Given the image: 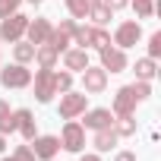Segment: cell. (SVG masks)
<instances>
[{"label":"cell","instance_id":"29","mask_svg":"<svg viewBox=\"0 0 161 161\" xmlns=\"http://www.w3.org/2000/svg\"><path fill=\"white\" fill-rule=\"evenodd\" d=\"M13 158H16V161H38V158H35V152H32V145H16Z\"/></svg>","mask_w":161,"mask_h":161},{"label":"cell","instance_id":"21","mask_svg":"<svg viewBox=\"0 0 161 161\" xmlns=\"http://www.w3.org/2000/svg\"><path fill=\"white\" fill-rule=\"evenodd\" d=\"M111 16H114V13H111V10H108L104 3H101V0H98V3H95V7L89 10V16H86V19H92V25H98V29H104V25L111 22Z\"/></svg>","mask_w":161,"mask_h":161},{"label":"cell","instance_id":"3","mask_svg":"<svg viewBox=\"0 0 161 161\" xmlns=\"http://www.w3.org/2000/svg\"><path fill=\"white\" fill-rule=\"evenodd\" d=\"M89 108V95L86 92H63L60 95V117L63 120H76V117H82V111Z\"/></svg>","mask_w":161,"mask_h":161},{"label":"cell","instance_id":"24","mask_svg":"<svg viewBox=\"0 0 161 161\" xmlns=\"http://www.w3.org/2000/svg\"><path fill=\"white\" fill-rule=\"evenodd\" d=\"M133 10H136V19H152L158 10H155V0H130Z\"/></svg>","mask_w":161,"mask_h":161},{"label":"cell","instance_id":"36","mask_svg":"<svg viewBox=\"0 0 161 161\" xmlns=\"http://www.w3.org/2000/svg\"><path fill=\"white\" fill-rule=\"evenodd\" d=\"M29 3H32V7H38V3H41V0H29Z\"/></svg>","mask_w":161,"mask_h":161},{"label":"cell","instance_id":"7","mask_svg":"<svg viewBox=\"0 0 161 161\" xmlns=\"http://www.w3.org/2000/svg\"><path fill=\"white\" fill-rule=\"evenodd\" d=\"M136 104H142V101H139V95H136V89H133V86H123V89H117V95H114L111 114H114V117L136 114Z\"/></svg>","mask_w":161,"mask_h":161},{"label":"cell","instance_id":"39","mask_svg":"<svg viewBox=\"0 0 161 161\" xmlns=\"http://www.w3.org/2000/svg\"><path fill=\"white\" fill-rule=\"evenodd\" d=\"M51 161H54V158H51Z\"/></svg>","mask_w":161,"mask_h":161},{"label":"cell","instance_id":"26","mask_svg":"<svg viewBox=\"0 0 161 161\" xmlns=\"http://www.w3.org/2000/svg\"><path fill=\"white\" fill-rule=\"evenodd\" d=\"M108 44H111V35H108L104 29L92 25V44H89V47H98V51H101V47H108Z\"/></svg>","mask_w":161,"mask_h":161},{"label":"cell","instance_id":"13","mask_svg":"<svg viewBox=\"0 0 161 161\" xmlns=\"http://www.w3.org/2000/svg\"><path fill=\"white\" fill-rule=\"evenodd\" d=\"M82 117H86V123H82L86 130H104L114 123L111 108H92V111H82Z\"/></svg>","mask_w":161,"mask_h":161},{"label":"cell","instance_id":"31","mask_svg":"<svg viewBox=\"0 0 161 161\" xmlns=\"http://www.w3.org/2000/svg\"><path fill=\"white\" fill-rule=\"evenodd\" d=\"M101 3L111 10V13H117V10H123V7H130V0H101Z\"/></svg>","mask_w":161,"mask_h":161},{"label":"cell","instance_id":"37","mask_svg":"<svg viewBox=\"0 0 161 161\" xmlns=\"http://www.w3.org/2000/svg\"><path fill=\"white\" fill-rule=\"evenodd\" d=\"M3 161H16V158H13V155H10V158H3Z\"/></svg>","mask_w":161,"mask_h":161},{"label":"cell","instance_id":"30","mask_svg":"<svg viewBox=\"0 0 161 161\" xmlns=\"http://www.w3.org/2000/svg\"><path fill=\"white\" fill-rule=\"evenodd\" d=\"M19 3H22V0H0V19L10 16V13H16V10H19Z\"/></svg>","mask_w":161,"mask_h":161},{"label":"cell","instance_id":"15","mask_svg":"<svg viewBox=\"0 0 161 161\" xmlns=\"http://www.w3.org/2000/svg\"><path fill=\"white\" fill-rule=\"evenodd\" d=\"M16 114V130L22 133V139L25 142H32L38 133H35V114L29 111V108H19V111H13Z\"/></svg>","mask_w":161,"mask_h":161},{"label":"cell","instance_id":"20","mask_svg":"<svg viewBox=\"0 0 161 161\" xmlns=\"http://www.w3.org/2000/svg\"><path fill=\"white\" fill-rule=\"evenodd\" d=\"M63 3H66V10H69V16H73V19H86V16H89V10L98 3V0H63Z\"/></svg>","mask_w":161,"mask_h":161},{"label":"cell","instance_id":"12","mask_svg":"<svg viewBox=\"0 0 161 161\" xmlns=\"http://www.w3.org/2000/svg\"><path fill=\"white\" fill-rule=\"evenodd\" d=\"M51 29H54V25H51V19H29V25H25V35H22V38H25L29 44H35V47H38V44H44V41L51 38Z\"/></svg>","mask_w":161,"mask_h":161},{"label":"cell","instance_id":"19","mask_svg":"<svg viewBox=\"0 0 161 161\" xmlns=\"http://www.w3.org/2000/svg\"><path fill=\"white\" fill-rule=\"evenodd\" d=\"M136 120H133V114H126V117H114V133L120 136V139H130V136H136Z\"/></svg>","mask_w":161,"mask_h":161},{"label":"cell","instance_id":"23","mask_svg":"<svg viewBox=\"0 0 161 161\" xmlns=\"http://www.w3.org/2000/svg\"><path fill=\"white\" fill-rule=\"evenodd\" d=\"M73 44H79V47L89 51V44H92V25L76 22V29H73Z\"/></svg>","mask_w":161,"mask_h":161},{"label":"cell","instance_id":"10","mask_svg":"<svg viewBox=\"0 0 161 161\" xmlns=\"http://www.w3.org/2000/svg\"><path fill=\"white\" fill-rule=\"evenodd\" d=\"M29 145H32V152H35L38 161H51L60 152V136H35Z\"/></svg>","mask_w":161,"mask_h":161},{"label":"cell","instance_id":"34","mask_svg":"<svg viewBox=\"0 0 161 161\" xmlns=\"http://www.w3.org/2000/svg\"><path fill=\"white\" fill-rule=\"evenodd\" d=\"M7 111H10V104H7L3 98H0V114H7Z\"/></svg>","mask_w":161,"mask_h":161},{"label":"cell","instance_id":"38","mask_svg":"<svg viewBox=\"0 0 161 161\" xmlns=\"http://www.w3.org/2000/svg\"><path fill=\"white\" fill-rule=\"evenodd\" d=\"M0 66H3V63H0Z\"/></svg>","mask_w":161,"mask_h":161},{"label":"cell","instance_id":"22","mask_svg":"<svg viewBox=\"0 0 161 161\" xmlns=\"http://www.w3.org/2000/svg\"><path fill=\"white\" fill-rule=\"evenodd\" d=\"M13 57H16V63H32L35 60V44H29V41H16L13 44Z\"/></svg>","mask_w":161,"mask_h":161},{"label":"cell","instance_id":"9","mask_svg":"<svg viewBox=\"0 0 161 161\" xmlns=\"http://www.w3.org/2000/svg\"><path fill=\"white\" fill-rule=\"evenodd\" d=\"M104 89H108V73H104L101 66H92V63H89V66L82 69V92H86V95H101Z\"/></svg>","mask_w":161,"mask_h":161},{"label":"cell","instance_id":"14","mask_svg":"<svg viewBox=\"0 0 161 161\" xmlns=\"http://www.w3.org/2000/svg\"><path fill=\"white\" fill-rule=\"evenodd\" d=\"M63 66H66L69 73H82V69L89 66V51H86V47H66V51H63Z\"/></svg>","mask_w":161,"mask_h":161},{"label":"cell","instance_id":"18","mask_svg":"<svg viewBox=\"0 0 161 161\" xmlns=\"http://www.w3.org/2000/svg\"><path fill=\"white\" fill-rule=\"evenodd\" d=\"M133 73H136V79H142V82H152V79H155V73H158V60L142 57V60H136Z\"/></svg>","mask_w":161,"mask_h":161},{"label":"cell","instance_id":"35","mask_svg":"<svg viewBox=\"0 0 161 161\" xmlns=\"http://www.w3.org/2000/svg\"><path fill=\"white\" fill-rule=\"evenodd\" d=\"M3 148H7V136H0V155H3Z\"/></svg>","mask_w":161,"mask_h":161},{"label":"cell","instance_id":"32","mask_svg":"<svg viewBox=\"0 0 161 161\" xmlns=\"http://www.w3.org/2000/svg\"><path fill=\"white\" fill-rule=\"evenodd\" d=\"M114 161H136V152H117Z\"/></svg>","mask_w":161,"mask_h":161},{"label":"cell","instance_id":"27","mask_svg":"<svg viewBox=\"0 0 161 161\" xmlns=\"http://www.w3.org/2000/svg\"><path fill=\"white\" fill-rule=\"evenodd\" d=\"M10 133H16V114L13 111L0 114V136H10Z\"/></svg>","mask_w":161,"mask_h":161},{"label":"cell","instance_id":"16","mask_svg":"<svg viewBox=\"0 0 161 161\" xmlns=\"http://www.w3.org/2000/svg\"><path fill=\"white\" fill-rule=\"evenodd\" d=\"M117 142H120V136L114 133V123H111V126H104V130H95V139H92V145H95V152H98V155L111 152Z\"/></svg>","mask_w":161,"mask_h":161},{"label":"cell","instance_id":"5","mask_svg":"<svg viewBox=\"0 0 161 161\" xmlns=\"http://www.w3.org/2000/svg\"><path fill=\"white\" fill-rule=\"evenodd\" d=\"M139 41H142V25L136 19H123L117 25V32H114V44L120 51H126V47H136Z\"/></svg>","mask_w":161,"mask_h":161},{"label":"cell","instance_id":"4","mask_svg":"<svg viewBox=\"0 0 161 161\" xmlns=\"http://www.w3.org/2000/svg\"><path fill=\"white\" fill-rule=\"evenodd\" d=\"M25 25H29V16H22V13H10V16H3V19H0V41L16 44V41L25 35Z\"/></svg>","mask_w":161,"mask_h":161},{"label":"cell","instance_id":"6","mask_svg":"<svg viewBox=\"0 0 161 161\" xmlns=\"http://www.w3.org/2000/svg\"><path fill=\"white\" fill-rule=\"evenodd\" d=\"M76 22H79V19H60V25L51 29V38H47L44 44H51L57 54H63V51L73 44V29H76Z\"/></svg>","mask_w":161,"mask_h":161},{"label":"cell","instance_id":"28","mask_svg":"<svg viewBox=\"0 0 161 161\" xmlns=\"http://www.w3.org/2000/svg\"><path fill=\"white\" fill-rule=\"evenodd\" d=\"M148 57L152 60L161 57V32H152V38H148Z\"/></svg>","mask_w":161,"mask_h":161},{"label":"cell","instance_id":"8","mask_svg":"<svg viewBox=\"0 0 161 161\" xmlns=\"http://www.w3.org/2000/svg\"><path fill=\"white\" fill-rule=\"evenodd\" d=\"M98 54H101V69H104V73H123V69L130 66L126 51H120L117 44H108V47H101Z\"/></svg>","mask_w":161,"mask_h":161},{"label":"cell","instance_id":"2","mask_svg":"<svg viewBox=\"0 0 161 161\" xmlns=\"http://www.w3.org/2000/svg\"><path fill=\"white\" fill-rule=\"evenodd\" d=\"M0 86L3 89H29L32 86V69H25V63L0 66Z\"/></svg>","mask_w":161,"mask_h":161},{"label":"cell","instance_id":"25","mask_svg":"<svg viewBox=\"0 0 161 161\" xmlns=\"http://www.w3.org/2000/svg\"><path fill=\"white\" fill-rule=\"evenodd\" d=\"M54 89H57L60 95L73 89V73H69V69H63V73H54Z\"/></svg>","mask_w":161,"mask_h":161},{"label":"cell","instance_id":"1","mask_svg":"<svg viewBox=\"0 0 161 161\" xmlns=\"http://www.w3.org/2000/svg\"><path fill=\"white\" fill-rule=\"evenodd\" d=\"M60 145L66 152H73V155H82V148H86V126L79 120H66L63 133H60Z\"/></svg>","mask_w":161,"mask_h":161},{"label":"cell","instance_id":"33","mask_svg":"<svg viewBox=\"0 0 161 161\" xmlns=\"http://www.w3.org/2000/svg\"><path fill=\"white\" fill-rule=\"evenodd\" d=\"M79 161H101V155H98V152H92V155H82Z\"/></svg>","mask_w":161,"mask_h":161},{"label":"cell","instance_id":"17","mask_svg":"<svg viewBox=\"0 0 161 161\" xmlns=\"http://www.w3.org/2000/svg\"><path fill=\"white\" fill-rule=\"evenodd\" d=\"M35 60H38L41 69H54L57 60H60V54H57L51 44H38V47H35Z\"/></svg>","mask_w":161,"mask_h":161},{"label":"cell","instance_id":"11","mask_svg":"<svg viewBox=\"0 0 161 161\" xmlns=\"http://www.w3.org/2000/svg\"><path fill=\"white\" fill-rule=\"evenodd\" d=\"M54 95H57V89H54V69H38L35 73V98L41 104H47Z\"/></svg>","mask_w":161,"mask_h":161}]
</instances>
